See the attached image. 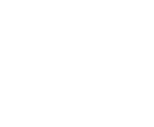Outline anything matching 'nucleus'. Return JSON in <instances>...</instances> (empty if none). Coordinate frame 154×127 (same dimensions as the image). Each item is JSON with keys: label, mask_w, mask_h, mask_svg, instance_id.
<instances>
[]
</instances>
